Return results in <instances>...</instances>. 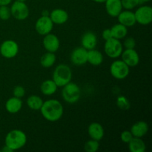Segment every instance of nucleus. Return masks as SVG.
Returning a JSON list of instances; mask_svg holds the SVG:
<instances>
[{"label": "nucleus", "instance_id": "f257e3e1", "mask_svg": "<svg viewBox=\"0 0 152 152\" xmlns=\"http://www.w3.org/2000/svg\"><path fill=\"white\" fill-rule=\"evenodd\" d=\"M42 117L50 122H56L63 116L64 108L62 104L57 99H51L43 102L39 110Z\"/></svg>", "mask_w": 152, "mask_h": 152}, {"label": "nucleus", "instance_id": "f03ea898", "mask_svg": "<svg viewBox=\"0 0 152 152\" xmlns=\"http://www.w3.org/2000/svg\"><path fill=\"white\" fill-rule=\"evenodd\" d=\"M27 140L28 137L25 132L19 129H14L7 134L4 143L13 151H16L23 148L27 143Z\"/></svg>", "mask_w": 152, "mask_h": 152}, {"label": "nucleus", "instance_id": "7ed1b4c3", "mask_svg": "<svg viewBox=\"0 0 152 152\" xmlns=\"http://www.w3.org/2000/svg\"><path fill=\"white\" fill-rule=\"evenodd\" d=\"M72 79V71L68 65L60 64L57 65L53 73V79L58 87H63Z\"/></svg>", "mask_w": 152, "mask_h": 152}, {"label": "nucleus", "instance_id": "20e7f679", "mask_svg": "<svg viewBox=\"0 0 152 152\" xmlns=\"http://www.w3.org/2000/svg\"><path fill=\"white\" fill-rule=\"evenodd\" d=\"M62 96L64 100L68 103H76L81 97L80 88L75 83L70 82L62 87Z\"/></svg>", "mask_w": 152, "mask_h": 152}, {"label": "nucleus", "instance_id": "39448f33", "mask_svg": "<svg viewBox=\"0 0 152 152\" xmlns=\"http://www.w3.org/2000/svg\"><path fill=\"white\" fill-rule=\"evenodd\" d=\"M105 42L104 50L108 57L117 59L121 56L123 51V45L120 39L111 38Z\"/></svg>", "mask_w": 152, "mask_h": 152}, {"label": "nucleus", "instance_id": "423d86ee", "mask_svg": "<svg viewBox=\"0 0 152 152\" xmlns=\"http://www.w3.org/2000/svg\"><path fill=\"white\" fill-rule=\"evenodd\" d=\"M110 73L117 80H124L130 73V67L128 66L123 60L114 61L110 66Z\"/></svg>", "mask_w": 152, "mask_h": 152}, {"label": "nucleus", "instance_id": "0eeeda50", "mask_svg": "<svg viewBox=\"0 0 152 152\" xmlns=\"http://www.w3.org/2000/svg\"><path fill=\"white\" fill-rule=\"evenodd\" d=\"M10 8L11 16L16 20H25L29 16V8L25 2L19 1H15L12 4Z\"/></svg>", "mask_w": 152, "mask_h": 152}, {"label": "nucleus", "instance_id": "6e6552de", "mask_svg": "<svg viewBox=\"0 0 152 152\" xmlns=\"http://www.w3.org/2000/svg\"><path fill=\"white\" fill-rule=\"evenodd\" d=\"M19 53V45L14 40L7 39L3 42L0 45V53L6 59L16 57Z\"/></svg>", "mask_w": 152, "mask_h": 152}, {"label": "nucleus", "instance_id": "1a4fd4ad", "mask_svg": "<svg viewBox=\"0 0 152 152\" xmlns=\"http://www.w3.org/2000/svg\"><path fill=\"white\" fill-rule=\"evenodd\" d=\"M137 23L142 25H148L152 22V7L148 5H142L138 7L134 13Z\"/></svg>", "mask_w": 152, "mask_h": 152}, {"label": "nucleus", "instance_id": "9d476101", "mask_svg": "<svg viewBox=\"0 0 152 152\" xmlns=\"http://www.w3.org/2000/svg\"><path fill=\"white\" fill-rule=\"evenodd\" d=\"M53 22L49 16H42L37 20L35 24L36 31L39 35L45 36L51 33L53 28Z\"/></svg>", "mask_w": 152, "mask_h": 152}, {"label": "nucleus", "instance_id": "9b49d317", "mask_svg": "<svg viewBox=\"0 0 152 152\" xmlns=\"http://www.w3.org/2000/svg\"><path fill=\"white\" fill-rule=\"evenodd\" d=\"M42 45L44 48L48 52L56 53L59 48L60 42L59 38L55 34H48L44 36V39L42 41Z\"/></svg>", "mask_w": 152, "mask_h": 152}, {"label": "nucleus", "instance_id": "f8f14e48", "mask_svg": "<svg viewBox=\"0 0 152 152\" xmlns=\"http://www.w3.org/2000/svg\"><path fill=\"white\" fill-rule=\"evenodd\" d=\"M88 50L83 47H79L74 49L71 55V60L74 65H83L87 63Z\"/></svg>", "mask_w": 152, "mask_h": 152}, {"label": "nucleus", "instance_id": "ddd939ff", "mask_svg": "<svg viewBox=\"0 0 152 152\" xmlns=\"http://www.w3.org/2000/svg\"><path fill=\"white\" fill-rule=\"evenodd\" d=\"M122 60L129 67H135L139 64L140 56L137 52L133 49H126L121 54Z\"/></svg>", "mask_w": 152, "mask_h": 152}, {"label": "nucleus", "instance_id": "4468645a", "mask_svg": "<svg viewBox=\"0 0 152 152\" xmlns=\"http://www.w3.org/2000/svg\"><path fill=\"white\" fill-rule=\"evenodd\" d=\"M117 19L119 23L122 24L127 28L134 26L137 23L134 13L131 10H122L120 14L117 16Z\"/></svg>", "mask_w": 152, "mask_h": 152}, {"label": "nucleus", "instance_id": "2eb2a0df", "mask_svg": "<svg viewBox=\"0 0 152 152\" xmlns=\"http://www.w3.org/2000/svg\"><path fill=\"white\" fill-rule=\"evenodd\" d=\"M49 17L50 18L53 24L56 25H62L65 24L68 20V13L66 10L62 8L53 9L51 12H50Z\"/></svg>", "mask_w": 152, "mask_h": 152}, {"label": "nucleus", "instance_id": "dca6fc26", "mask_svg": "<svg viewBox=\"0 0 152 152\" xmlns=\"http://www.w3.org/2000/svg\"><path fill=\"white\" fill-rule=\"evenodd\" d=\"M105 6L107 13L111 17H117L123 9L121 0H106Z\"/></svg>", "mask_w": 152, "mask_h": 152}, {"label": "nucleus", "instance_id": "f3484780", "mask_svg": "<svg viewBox=\"0 0 152 152\" xmlns=\"http://www.w3.org/2000/svg\"><path fill=\"white\" fill-rule=\"evenodd\" d=\"M88 133L91 139L100 141L105 135L103 127L99 123H92L88 128Z\"/></svg>", "mask_w": 152, "mask_h": 152}, {"label": "nucleus", "instance_id": "a211bd4d", "mask_svg": "<svg viewBox=\"0 0 152 152\" xmlns=\"http://www.w3.org/2000/svg\"><path fill=\"white\" fill-rule=\"evenodd\" d=\"M81 44L82 47L84 48L87 50H92L96 48V44H97V38L95 34L93 32H86L84 34L81 39Z\"/></svg>", "mask_w": 152, "mask_h": 152}, {"label": "nucleus", "instance_id": "6ab92c4d", "mask_svg": "<svg viewBox=\"0 0 152 152\" xmlns=\"http://www.w3.org/2000/svg\"><path fill=\"white\" fill-rule=\"evenodd\" d=\"M130 132L134 137L142 138L148 132V125L145 121L136 122L131 128Z\"/></svg>", "mask_w": 152, "mask_h": 152}, {"label": "nucleus", "instance_id": "aec40b11", "mask_svg": "<svg viewBox=\"0 0 152 152\" xmlns=\"http://www.w3.org/2000/svg\"><path fill=\"white\" fill-rule=\"evenodd\" d=\"M22 108V101L20 98L13 96L7 100L5 103V109L10 114H16Z\"/></svg>", "mask_w": 152, "mask_h": 152}, {"label": "nucleus", "instance_id": "412c9836", "mask_svg": "<svg viewBox=\"0 0 152 152\" xmlns=\"http://www.w3.org/2000/svg\"><path fill=\"white\" fill-rule=\"evenodd\" d=\"M87 62L94 66L100 65L103 62V55L95 48L88 50Z\"/></svg>", "mask_w": 152, "mask_h": 152}, {"label": "nucleus", "instance_id": "4be33fe9", "mask_svg": "<svg viewBox=\"0 0 152 152\" xmlns=\"http://www.w3.org/2000/svg\"><path fill=\"white\" fill-rule=\"evenodd\" d=\"M58 86L53 80H47L43 82L40 86V91L45 96H51L57 91Z\"/></svg>", "mask_w": 152, "mask_h": 152}, {"label": "nucleus", "instance_id": "5701e85b", "mask_svg": "<svg viewBox=\"0 0 152 152\" xmlns=\"http://www.w3.org/2000/svg\"><path fill=\"white\" fill-rule=\"evenodd\" d=\"M128 144L129 151L131 152H144L146 149L145 142L140 137H134Z\"/></svg>", "mask_w": 152, "mask_h": 152}, {"label": "nucleus", "instance_id": "b1692460", "mask_svg": "<svg viewBox=\"0 0 152 152\" xmlns=\"http://www.w3.org/2000/svg\"><path fill=\"white\" fill-rule=\"evenodd\" d=\"M110 29H111L113 38L120 40L122 39H124L127 36L128 28L120 23L116 24Z\"/></svg>", "mask_w": 152, "mask_h": 152}, {"label": "nucleus", "instance_id": "393cba45", "mask_svg": "<svg viewBox=\"0 0 152 152\" xmlns=\"http://www.w3.org/2000/svg\"><path fill=\"white\" fill-rule=\"evenodd\" d=\"M56 60L55 53L46 52L40 58V64L43 68H48L53 66Z\"/></svg>", "mask_w": 152, "mask_h": 152}, {"label": "nucleus", "instance_id": "a878e982", "mask_svg": "<svg viewBox=\"0 0 152 152\" xmlns=\"http://www.w3.org/2000/svg\"><path fill=\"white\" fill-rule=\"evenodd\" d=\"M42 104V99L37 95H31L27 99L28 106L34 111H39Z\"/></svg>", "mask_w": 152, "mask_h": 152}, {"label": "nucleus", "instance_id": "bb28decb", "mask_svg": "<svg viewBox=\"0 0 152 152\" xmlns=\"http://www.w3.org/2000/svg\"><path fill=\"white\" fill-rule=\"evenodd\" d=\"M99 148V141L95 140H90L84 145V150L86 152H96Z\"/></svg>", "mask_w": 152, "mask_h": 152}, {"label": "nucleus", "instance_id": "cd10ccee", "mask_svg": "<svg viewBox=\"0 0 152 152\" xmlns=\"http://www.w3.org/2000/svg\"><path fill=\"white\" fill-rule=\"evenodd\" d=\"M117 105L120 109L126 111L130 108V102L125 96H120L117 99Z\"/></svg>", "mask_w": 152, "mask_h": 152}, {"label": "nucleus", "instance_id": "c85d7f7f", "mask_svg": "<svg viewBox=\"0 0 152 152\" xmlns=\"http://www.w3.org/2000/svg\"><path fill=\"white\" fill-rule=\"evenodd\" d=\"M123 8L132 10L140 4V0H121Z\"/></svg>", "mask_w": 152, "mask_h": 152}, {"label": "nucleus", "instance_id": "c756f323", "mask_svg": "<svg viewBox=\"0 0 152 152\" xmlns=\"http://www.w3.org/2000/svg\"><path fill=\"white\" fill-rule=\"evenodd\" d=\"M10 17H11V12L8 5L0 6V19L6 21L8 20Z\"/></svg>", "mask_w": 152, "mask_h": 152}, {"label": "nucleus", "instance_id": "7c9ffc66", "mask_svg": "<svg viewBox=\"0 0 152 152\" xmlns=\"http://www.w3.org/2000/svg\"><path fill=\"white\" fill-rule=\"evenodd\" d=\"M13 96H16L18 98H22L25 96V89L22 86H16L13 88Z\"/></svg>", "mask_w": 152, "mask_h": 152}, {"label": "nucleus", "instance_id": "2f4dec72", "mask_svg": "<svg viewBox=\"0 0 152 152\" xmlns=\"http://www.w3.org/2000/svg\"><path fill=\"white\" fill-rule=\"evenodd\" d=\"M133 137V135L130 131H124L120 134V140L125 143H129Z\"/></svg>", "mask_w": 152, "mask_h": 152}, {"label": "nucleus", "instance_id": "473e14b6", "mask_svg": "<svg viewBox=\"0 0 152 152\" xmlns=\"http://www.w3.org/2000/svg\"><path fill=\"white\" fill-rule=\"evenodd\" d=\"M123 45L126 48V49H133L136 46V42L133 37H128L125 39Z\"/></svg>", "mask_w": 152, "mask_h": 152}, {"label": "nucleus", "instance_id": "72a5a7b5", "mask_svg": "<svg viewBox=\"0 0 152 152\" xmlns=\"http://www.w3.org/2000/svg\"><path fill=\"white\" fill-rule=\"evenodd\" d=\"M102 37L105 41H107V40L113 38L111 29H110V28H107V29L104 30L102 33Z\"/></svg>", "mask_w": 152, "mask_h": 152}, {"label": "nucleus", "instance_id": "f704fd0d", "mask_svg": "<svg viewBox=\"0 0 152 152\" xmlns=\"http://www.w3.org/2000/svg\"><path fill=\"white\" fill-rule=\"evenodd\" d=\"M12 2V0H0V6L9 5Z\"/></svg>", "mask_w": 152, "mask_h": 152}, {"label": "nucleus", "instance_id": "c9c22d12", "mask_svg": "<svg viewBox=\"0 0 152 152\" xmlns=\"http://www.w3.org/2000/svg\"><path fill=\"white\" fill-rule=\"evenodd\" d=\"M1 151H2V152H13V151L11 149V148H10L9 147H7V145H4V146L3 147L2 149H1Z\"/></svg>", "mask_w": 152, "mask_h": 152}, {"label": "nucleus", "instance_id": "e433bc0d", "mask_svg": "<svg viewBox=\"0 0 152 152\" xmlns=\"http://www.w3.org/2000/svg\"><path fill=\"white\" fill-rule=\"evenodd\" d=\"M50 15V12L48 10H44L42 12V16H49Z\"/></svg>", "mask_w": 152, "mask_h": 152}, {"label": "nucleus", "instance_id": "4c0bfd02", "mask_svg": "<svg viewBox=\"0 0 152 152\" xmlns=\"http://www.w3.org/2000/svg\"><path fill=\"white\" fill-rule=\"evenodd\" d=\"M91 1H94L96 3H105V1L106 0H91Z\"/></svg>", "mask_w": 152, "mask_h": 152}, {"label": "nucleus", "instance_id": "58836bf2", "mask_svg": "<svg viewBox=\"0 0 152 152\" xmlns=\"http://www.w3.org/2000/svg\"><path fill=\"white\" fill-rule=\"evenodd\" d=\"M151 1V0H140V3H143V2H148V1Z\"/></svg>", "mask_w": 152, "mask_h": 152}, {"label": "nucleus", "instance_id": "ea45409f", "mask_svg": "<svg viewBox=\"0 0 152 152\" xmlns=\"http://www.w3.org/2000/svg\"><path fill=\"white\" fill-rule=\"evenodd\" d=\"M17 1H23V2H25V1H26L27 0H17Z\"/></svg>", "mask_w": 152, "mask_h": 152}, {"label": "nucleus", "instance_id": "a19ab883", "mask_svg": "<svg viewBox=\"0 0 152 152\" xmlns=\"http://www.w3.org/2000/svg\"><path fill=\"white\" fill-rule=\"evenodd\" d=\"M0 152H1V149H0Z\"/></svg>", "mask_w": 152, "mask_h": 152}]
</instances>
